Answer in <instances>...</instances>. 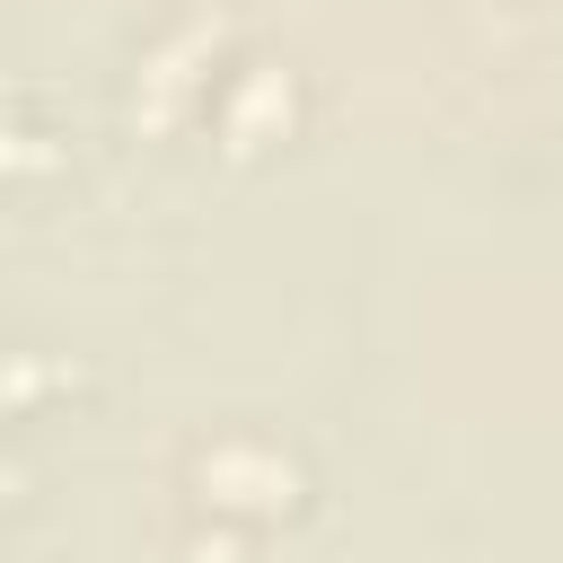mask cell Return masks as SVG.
Segmentation results:
<instances>
[{
  "instance_id": "6da1fadb",
  "label": "cell",
  "mask_w": 563,
  "mask_h": 563,
  "mask_svg": "<svg viewBox=\"0 0 563 563\" xmlns=\"http://www.w3.org/2000/svg\"><path fill=\"white\" fill-rule=\"evenodd\" d=\"M194 493L220 510V519H273L299 501V457L282 440H255V431H229L194 457Z\"/></svg>"
},
{
  "instance_id": "7a4b0ae2",
  "label": "cell",
  "mask_w": 563,
  "mask_h": 563,
  "mask_svg": "<svg viewBox=\"0 0 563 563\" xmlns=\"http://www.w3.org/2000/svg\"><path fill=\"white\" fill-rule=\"evenodd\" d=\"M211 26H176L150 62H141V79H132V114H150V123H176L194 97H211Z\"/></svg>"
},
{
  "instance_id": "277c9868",
  "label": "cell",
  "mask_w": 563,
  "mask_h": 563,
  "mask_svg": "<svg viewBox=\"0 0 563 563\" xmlns=\"http://www.w3.org/2000/svg\"><path fill=\"white\" fill-rule=\"evenodd\" d=\"M185 563H238V537H194Z\"/></svg>"
},
{
  "instance_id": "3957f363",
  "label": "cell",
  "mask_w": 563,
  "mask_h": 563,
  "mask_svg": "<svg viewBox=\"0 0 563 563\" xmlns=\"http://www.w3.org/2000/svg\"><path fill=\"white\" fill-rule=\"evenodd\" d=\"M290 123V70L282 62H246L229 88H220V132L238 141V150H255V141H273Z\"/></svg>"
}]
</instances>
